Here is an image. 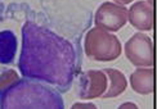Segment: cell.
I'll return each instance as SVG.
<instances>
[{
	"label": "cell",
	"mask_w": 157,
	"mask_h": 109,
	"mask_svg": "<svg viewBox=\"0 0 157 109\" xmlns=\"http://www.w3.org/2000/svg\"><path fill=\"white\" fill-rule=\"evenodd\" d=\"M103 72L106 73L107 80H108V86L106 93L102 95L103 99H111V98H116V96L121 95L128 87V81L125 78V76L120 72L119 69H113V68H106L103 69Z\"/></svg>",
	"instance_id": "cell-9"
},
{
	"label": "cell",
	"mask_w": 157,
	"mask_h": 109,
	"mask_svg": "<svg viewBox=\"0 0 157 109\" xmlns=\"http://www.w3.org/2000/svg\"><path fill=\"white\" fill-rule=\"evenodd\" d=\"M130 85L135 93L149 95L153 93V68L139 67L130 76Z\"/></svg>",
	"instance_id": "cell-8"
},
{
	"label": "cell",
	"mask_w": 157,
	"mask_h": 109,
	"mask_svg": "<svg viewBox=\"0 0 157 109\" xmlns=\"http://www.w3.org/2000/svg\"><path fill=\"white\" fill-rule=\"evenodd\" d=\"M112 3H116V4H119V5H124V6H125L126 4L133 3V0H112Z\"/></svg>",
	"instance_id": "cell-14"
},
{
	"label": "cell",
	"mask_w": 157,
	"mask_h": 109,
	"mask_svg": "<svg viewBox=\"0 0 157 109\" xmlns=\"http://www.w3.org/2000/svg\"><path fill=\"white\" fill-rule=\"evenodd\" d=\"M18 67L25 78L67 90L76 74V50L64 37L27 21L22 27V50Z\"/></svg>",
	"instance_id": "cell-1"
},
{
	"label": "cell",
	"mask_w": 157,
	"mask_h": 109,
	"mask_svg": "<svg viewBox=\"0 0 157 109\" xmlns=\"http://www.w3.org/2000/svg\"><path fill=\"white\" fill-rule=\"evenodd\" d=\"M0 109H64V103L52 87L23 78L2 95Z\"/></svg>",
	"instance_id": "cell-2"
},
{
	"label": "cell",
	"mask_w": 157,
	"mask_h": 109,
	"mask_svg": "<svg viewBox=\"0 0 157 109\" xmlns=\"http://www.w3.org/2000/svg\"><path fill=\"white\" fill-rule=\"evenodd\" d=\"M108 86L107 76L103 71L89 69L81 73L78 80V98L84 100L102 98Z\"/></svg>",
	"instance_id": "cell-6"
},
{
	"label": "cell",
	"mask_w": 157,
	"mask_h": 109,
	"mask_svg": "<svg viewBox=\"0 0 157 109\" xmlns=\"http://www.w3.org/2000/svg\"><path fill=\"white\" fill-rule=\"evenodd\" d=\"M125 55L136 67H152L153 44L151 37L142 32L133 35L125 42Z\"/></svg>",
	"instance_id": "cell-4"
},
{
	"label": "cell",
	"mask_w": 157,
	"mask_h": 109,
	"mask_svg": "<svg viewBox=\"0 0 157 109\" xmlns=\"http://www.w3.org/2000/svg\"><path fill=\"white\" fill-rule=\"evenodd\" d=\"M119 109H139L138 105L135 103H132V101H126V103H122V104L119 107Z\"/></svg>",
	"instance_id": "cell-13"
},
{
	"label": "cell",
	"mask_w": 157,
	"mask_h": 109,
	"mask_svg": "<svg viewBox=\"0 0 157 109\" xmlns=\"http://www.w3.org/2000/svg\"><path fill=\"white\" fill-rule=\"evenodd\" d=\"M128 22V8L112 2H104L95 12L94 23L97 27L108 32H116Z\"/></svg>",
	"instance_id": "cell-5"
},
{
	"label": "cell",
	"mask_w": 157,
	"mask_h": 109,
	"mask_svg": "<svg viewBox=\"0 0 157 109\" xmlns=\"http://www.w3.org/2000/svg\"><path fill=\"white\" fill-rule=\"evenodd\" d=\"M17 51V37L13 31L4 30L0 32V63L9 64L14 59Z\"/></svg>",
	"instance_id": "cell-10"
},
{
	"label": "cell",
	"mask_w": 157,
	"mask_h": 109,
	"mask_svg": "<svg viewBox=\"0 0 157 109\" xmlns=\"http://www.w3.org/2000/svg\"><path fill=\"white\" fill-rule=\"evenodd\" d=\"M71 109H98L97 105L91 104V103H75L71 107Z\"/></svg>",
	"instance_id": "cell-12"
},
{
	"label": "cell",
	"mask_w": 157,
	"mask_h": 109,
	"mask_svg": "<svg viewBox=\"0 0 157 109\" xmlns=\"http://www.w3.org/2000/svg\"><path fill=\"white\" fill-rule=\"evenodd\" d=\"M148 3H149V4H152V0H148Z\"/></svg>",
	"instance_id": "cell-15"
},
{
	"label": "cell",
	"mask_w": 157,
	"mask_h": 109,
	"mask_svg": "<svg viewBox=\"0 0 157 109\" xmlns=\"http://www.w3.org/2000/svg\"><path fill=\"white\" fill-rule=\"evenodd\" d=\"M128 21L139 31L153 28V6L148 2H136L128 9Z\"/></svg>",
	"instance_id": "cell-7"
},
{
	"label": "cell",
	"mask_w": 157,
	"mask_h": 109,
	"mask_svg": "<svg viewBox=\"0 0 157 109\" xmlns=\"http://www.w3.org/2000/svg\"><path fill=\"white\" fill-rule=\"evenodd\" d=\"M84 50L91 60L112 62L121 55L122 46L116 35L99 27H94L85 36Z\"/></svg>",
	"instance_id": "cell-3"
},
{
	"label": "cell",
	"mask_w": 157,
	"mask_h": 109,
	"mask_svg": "<svg viewBox=\"0 0 157 109\" xmlns=\"http://www.w3.org/2000/svg\"><path fill=\"white\" fill-rule=\"evenodd\" d=\"M19 80L21 78H19V76L17 74L16 71L8 69L5 72H3L0 74V95H3L12 86H14Z\"/></svg>",
	"instance_id": "cell-11"
}]
</instances>
